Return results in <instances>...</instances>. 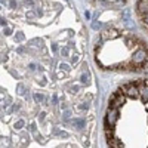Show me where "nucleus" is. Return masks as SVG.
<instances>
[{
	"instance_id": "nucleus-3",
	"label": "nucleus",
	"mask_w": 148,
	"mask_h": 148,
	"mask_svg": "<svg viewBox=\"0 0 148 148\" xmlns=\"http://www.w3.org/2000/svg\"><path fill=\"white\" fill-rule=\"evenodd\" d=\"M141 95H142V99L147 102L148 101V88L147 86H144V89H141Z\"/></svg>"
},
{
	"instance_id": "nucleus-6",
	"label": "nucleus",
	"mask_w": 148,
	"mask_h": 148,
	"mask_svg": "<svg viewBox=\"0 0 148 148\" xmlns=\"http://www.w3.org/2000/svg\"><path fill=\"white\" fill-rule=\"evenodd\" d=\"M142 21H144V24H147V25H148V12H147L145 15H142Z\"/></svg>"
},
{
	"instance_id": "nucleus-2",
	"label": "nucleus",
	"mask_w": 148,
	"mask_h": 148,
	"mask_svg": "<svg viewBox=\"0 0 148 148\" xmlns=\"http://www.w3.org/2000/svg\"><path fill=\"white\" fill-rule=\"evenodd\" d=\"M117 116H119L117 108H110V110H108V113H107V125L114 126V125H116V121H117Z\"/></svg>"
},
{
	"instance_id": "nucleus-1",
	"label": "nucleus",
	"mask_w": 148,
	"mask_h": 148,
	"mask_svg": "<svg viewBox=\"0 0 148 148\" xmlns=\"http://www.w3.org/2000/svg\"><path fill=\"white\" fill-rule=\"evenodd\" d=\"M119 90H121L125 95H127V96H130V98H136V96L139 95V89L136 88V84H135V83H130V84H126V86H121Z\"/></svg>"
},
{
	"instance_id": "nucleus-9",
	"label": "nucleus",
	"mask_w": 148,
	"mask_h": 148,
	"mask_svg": "<svg viewBox=\"0 0 148 148\" xmlns=\"http://www.w3.org/2000/svg\"><path fill=\"white\" fill-rule=\"evenodd\" d=\"M147 111H148V101H147Z\"/></svg>"
},
{
	"instance_id": "nucleus-8",
	"label": "nucleus",
	"mask_w": 148,
	"mask_h": 148,
	"mask_svg": "<svg viewBox=\"0 0 148 148\" xmlns=\"http://www.w3.org/2000/svg\"><path fill=\"white\" fill-rule=\"evenodd\" d=\"M10 33H12L10 28H6V30H5V34H10Z\"/></svg>"
},
{
	"instance_id": "nucleus-7",
	"label": "nucleus",
	"mask_w": 148,
	"mask_h": 148,
	"mask_svg": "<svg viewBox=\"0 0 148 148\" xmlns=\"http://www.w3.org/2000/svg\"><path fill=\"white\" fill-rule=\"evenodd\" d=\"M24 126V121H19V123H16V127H22Z\"/></svg>"
},
{
	"instance_id": "nucleus-4",
	"label": "nucleus",
	"mask_w": 148,
	"mask_h": 148,
	"mask_svg": "<svg viewBox=\"0 0 148 148\" xmlns=\"http://www.w3.org/2000/svg\"><path fill=\"white\" fill-rule=\"evenodd\" d=\"M117 31L116 30H108V31H105L104 33V37H117Z\"/></svg>"
},
{
	"instance_id": "nucleus-5",
	"label": "nucleus",
	"mask_w": 148,
	"mask_h": 148,
	"mask_svg": "<svg viewBox=\"0 0 148 148\" xmlns=\"http://www.w3.org/2000/svg\"><path fill=\"white\" fill-rule=\"evenodd\" d=\"M34 98H36V101H37V102L43 101V95H40V93H36V96H34Z\"/></svg>"
}]
</instances>
